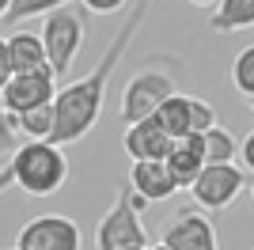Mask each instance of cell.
Wrapping results in <instances>:
<instances>
[{
  "label": "cell",
  "mask_w": 254,
  "mask_h": 250,
  "mask_svg": "<svg viewBox=\"0 0 254 250\" xmlns=\"http://www.w3.org/2000/svg\"><path fill=\"white\" fill-rule=\"evenodd\" d=\"M171 95H179V91H175V80L167 72H137L122 91V110L118 114H122L126 125H137L144 118H156V110Z\"/></svg>",
  "instance_id": "4"
},
{
  "label": "cell",
  "mask_w": 254,
  "mask_h": 250,
  "mask_svg": "<svg viewBox=\"0 0 254 250\" xmlns=\"http://www.w3.org/2000/svg\"><path fill=\"white\" fill-rule=\"evenodd\" d=\"M193 133H209L212 125H216V110H212L205 99H193Z\"/></svg>",
  "instance_id": "20"
},
{
  "label": "cell",
  "mask_w": 254,
  "mask_h": 250,
  "mask_svg": "<svg viewBox=\"0 0 254 250\" xmlns=\"http://www.w3.org/2000/svg\"><path fill=\"white\" fill-rule=\"evenodd\" d=\"M129 182L144 201H167L179 189V178L167 167V159H137L129 167Z\"/></svg>",
  "instance_id": "10"
},
{
  "label": "cell",
  "mask_w": 254,
  "mask_h": 250,
  "mask_svg": "<svg viewBox=\"0 0 254 250\" xmlns=\"http://www.w3.org/2000/svg\"><path fill=\"white\" fill-rule=\"evenodd\" d=\"M212 31H243V27H254V0H220L216 11L209 15Z\"/></svg>",
  "instance_id": "15"
},
{
  "label": "cell",
  "mask_w": 254,
  "mask_h": 250,
  "mask_svg": "<svg viewBox=\"0 0 254 250\" xmlns=\"http://www.w3.org/2000/svg\"><path fill=\"white\" fill-rule=\"evenodd\" d=\"M84 4H87L91 11H99V15H110V11H118L126 0H84Z\"/></svg>",
  "instance_id": "21"
},
{
  "label": "cell",
  "mask_w": 254,
  "mask_h": 250,
  "mask_svg": "<svg viewBox=\"0 0 254 250\" xmlns=\"http://www.w3.org/2000/svg\"><path fill=\"white\" fill-rule=\"evenodd\" d=\"M167 167L175 171L179 186H193V178L205 171V136L201 133H190V136H179L167 152Z\"/></svg>",
  "instance_id": "13"
},
{
  "label": "cell",
  "mask_w": 254,
  "mask_h": 250,
  "mask_svg": "<svg viewBox=\"0 0 254 250\" xmlns=\"http://www.w3.org/2000/svg\"><path fill=\"white\" fill-rule=\"evenodd\" d=\"M148 4L152 0H137V8L129 11V19L122 23V31H118L114 42L106 46L103 61L95 64V72L57 91V99H53V106H57V125H53V133H50L53 144H72V140H84V136L91 133V125H95L99 114H103L106 83L114 76V68H118V61H122V53H126L129 38L140 31V23L148 15Z\"/></svg>",
  "instance_id": "1"
},
{
  "label": "cell",
  "mask_w": 254,
  "mask_h": 250,
  "mask_svg": "<svg viewBox=\"0 0 254 250\" xmlns=\"http://www.w3.org/2000/svg\"><path fill=\"white\" fill-rule=\"evenodd\" d=\"M152 250H175V247H167V243H159V247H152Z\"/></svg>",
  "instance_id": "24"
},
{
  "label": "cell",
  "mask_w": 254,
  "mask_h": 250,
  "mask_svg": "<svg viewBox=\"0 0 254 250\" xmlns=\"http://www.w3.org/2000/svg\"><path fill=\"white\" fill-rule=\"evenodd\" d=\"M64 178H68V159L61 156V144H53V140H27L4 163V182H15L31 197L57 193Z\"/></svg>",
  "instance_id": "2"
},
{
  "label": "cell",
  "mask_w": 254,
  "mask_h": 250,
  "mask_svg": "<svg viewBox=\"0 0 254 250\" xmlns=\"http://www.w3.org/2000/svg\"><path fill=\"white\" fill-rule=\"evenodd\" d=\"M251 197H254V186H251Z\"/></svg>",
  "instance_id": "28"
},
{
  "label": "cell",
  "mask_w": 254,
  "mask_h": 250,
  "mask_svg": "<svg viewBox=\"0 0 254 250\" xmlns=\"http://www.w3.org/2000/svg\"><path fill=\"white\" fill-rule=\"evenodd\" d=\"M247 178L235 163H209L201 175L193 178L190 197L197 201L201 208H228L239 193H243Z\"/></svg>",
  "instance_id": "6"
},
{
  "label": "cell",
  "mask_w": 254,
  "mask_h": 250,
  "mask_svg": "<svg viewBox=\"0 0 254 250\" xmlns=\"http://www.w3.org/2000/svg\"><path fill=\"white\" fill-rule=\"evenodd\" d=\"M247 106H251V110H254V99H247Z\"/></svg>",
  "instance_id": "27"
},
{
  "label": "cell",
  "mask_w": 254,
  "mask_h": 250,
  "mask_svg": "<svg viewBox=\"0 0 254 250\" xmlns=\"http://www.w3.org/2000/svg\"><path fill=\"white\" fill-rule=\"evenodd\" d=\"M193 99L190 95H171L167 103L156 110V122L167 129L171 140H179V136H190L193 133Z\"/></svg>",
  "instance_id": "14"
},
{
  "label": "cell",
  "mask_w": 254,
  "mask_h": 250,
  "mask_svg": "<svg viewBox=\"0 0 254 250\" xmlns=\"http://www.w3.org/2000/svg\"><path fill=\"white\" fill-rule=\"evenodd\" d=\"M232 87L247 99H254V46H247L232 64Z\"/></svg>",
  "instance_id": "19"
},
{
  "label": "cell",
  "mask_w": 254,
  "mask_h": 250,
  "mask_svg": "<svg viewBox=\"0 0 254 250\" xmlns=\"http://www.w3.org/2000/svg\"><path fill=\"white\" fill-rule=\"evenodd\" d=\"M19 250H80V228L61 212L31 220L15 239Z\"/></svg>",
  "instance_id": "8"
},
{
  "label": "cell",
  "mask_w": 254,
  "mask_h": 250,
  "mask_svg": "<svg viewBox=\"0 0 254 250\" xmlns=\"http://www.w3.org/2000/svg\"><path fill=\"white\" fill-rule=\"evenodd\" d=\"M239 156H243V163H247V167L254 171V133H251V136L243 140V148H239Z\"/></svg>",
  "instance_id": "22"
},
{
  "label": "cell",
  "mask_w": 254,
  "mask_h": 250,
  "mask_svg": "<svg viewBox=\"0 0 254 250\" xmlns=\"http://www.w3.org/2000/svg\"><path fill=\"white\" fill-rule=\"evenodd\" d=\"M4 114H8V110H4ZM11 118H15V125H19L31 140H50L53 125H57V106L46 103V106H34L27 114H11Z\"/></svg>",
  "instance_id": "16"
},
{
  "label": "cell",
  "mask_w": 254,
  "mask_h": 250,
  "mask_svg": "<svg viewBox=\"0 0 254 250\" xmlns=\"http://www.w3.org/2000/svg\"><path fill=\"white\" fill-rule=\"evenodd\" d=\"M163 243L175 250H216V231L201 212H179L171 220Z\"/></svg>",
  "instance_id": "11"
},
{
  "label": "cell",
  "mask_w": 254,
  "mask_h": 250,
  "mask_svg": "<svg viewBox=\"0 0 254 250\" xmlns=\"http://www.w3.org/2000/svg\"><path fill=\"white\" fill-rule=\"evenodd\" d=\"M95 247L99 250H122V247H148V231L140 224V208L133 201V182L118 186V197L95 228Z\"/></svg>",
  "instance_id": "3"
},
{
  "label": "cell",
  "mask_w": 254,
  "mask_h": 250,
  "mask_svg": "<svg viewBox=\"0 0 254 250\" xmlns=\"http://www.w3.org/2000/svg\"><path fill=\"white\" fill-rule=\"evenodd\" d=\"M193 8H209V4H220V0H190Z\"/></svg>",
  "instance_id": "23"
},
{
  "label": "cell",
  "mask_w": 254,
  "mask_h": 250,
  "mask_svg": "<svg viewBox=\"0 0 254 250\" xmlns=\"http://www.w3.org/2000/svg\"><path fill=\"white\" fill-rule=\"evenodd\" d=\"M122 144H126V152L133 156V163H137V159H167V152H171L175 140L167 136V129H163L156 118H144V122H137V125L126 129Z\"/></svg>",
  "instance_id": "12"
},
{
  "label": "cell",
  "mask_w": 254,
  "mask_h": 250,
  "mask_svg": "<svg viewBox=\"0 0 254 250\" xmlns=\"http://www.w3.org/2000/svg\"><path fill=\"white\" fill-rule=\"evenodd\" d=\"M122 250H148V247H122Z\"/></svg>",
  "instance_id": "25"
},
{
  "label": "cell",
  "mask_w": 254,
  "mask_h": 250,
  "mask_svg": "<svg viewBox=\"0 0 254 250\" xmlns=\"http://www.w3.org/2000/svg\"><path fill=\"white\" fill-rule=\"evenodd\" d=\"M11 250H19V247H11Z\"/></svg>",
  "instance_id": "29"
},
{
  "label": "cell",
  "mask_w": 254,
  "mask_h": 250,
  "mask_svg": "<svg viewBox=\"0 0 254 250\" xmlns=\"http://www.w3.org/2000/svg\"><path fill=\"white\" fill-rule=\"evenodd\" d=\"M50 64L42 34H4L0 42V83L19 72H38Z\"/></svg>",
  "instance_id": "9"
},
{
  "label": "cell",
  "mask_w": 254,
  "mask_h": 250,
  "mask_svg": "<svg viewBox=\"0 0 254 250\" xmlns=\"http://www.w3.org/2000/svg\"><path fill=\"white\" fill-rule=\"evenodd\" d=\"M8 4H11V0H0V11H4V8H8Z\"/></svg>",
  "instance_id": "26"
},
{
  "label": "cell",
  "mask_w": 254,
  "mask_h": 250,
  "mask_svg": "<svg viewBox=\"0 0 254 250\" xmlns=\"http://www.w3.org/2000/svg\"><path fill=\"white\" fill-rule=\"evenodd\" d=\"M53 68H38V72H19L11 76V80L0 83V103H4V110L8 114H27V110H34V106H46L57 99V91H53Z\"/></svg>",
  "instance_id": "7"
},
{
  "label": "cell",
  "mask_w": 254,
  "mask_h": 250,
  "mask_svg": "<svg viewBox=\"0 0 254 250\" xmlns=\"http://www.w3.org/2000/svg\"><path fill=\"white\" fill-rule=\"evenodd\" d=\"M42 42H46V53H50L53 76H64L68 64L80 57V46H84V19L68 8L50 11L42 27Z\"/></svg>",
  "instance_id": "5"
},
{
  "label": "cell",
  "mask_w": 254,
  "mask_h": 250,
  "mask_svg": "<svg viewBox=\"0 0 254 250\" xmlns=\"http://www.w3.org/2000/svg\"><path fill=\"white\" fill-rule=\"evenodd\" d=\"M64 0H11L8 8L0 11V23L4 27H11L15 19H31V15H50V11H57Z\"/></svg>",
  "instance_id": "18"
},
{
  "label": "cell",
  "mask_w": 254,
  "mask_h": 250,
  "mask_svg": "<svg viewBox=\"0 0 254 250\" xmlns=\"http://www.w3.org/2000/svg\"><path fill=\"white\" fill-rule=\"evenodd\" d=\"M205 136V167L209 163H232L235 156H239V144H235V136L228 133V129H216L212 125Z\"/></svg>",
  "instance_id": "17"
}]
</instances>
